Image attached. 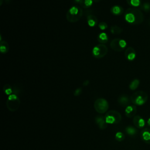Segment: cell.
<instances>
[{
	"mask_svg": "<svg viewBox=\"0 0 150 150\" xmlns=\"http://www.w3.org/2000/svg\"><path fill=\"white\" fill-rule=\"evenodd\" d=\"M125 21L133 25H139L144 21V14L140 9L131 7L127 9L124 16Z\"/></svg>",
	"mask_w": 150,
	"mask_h": 150,
	"instance_id": "1",
	"label": "cell"
},
{
	"mask_svg": "<svg viewBox=\"0 0 150 150\" xmlns=\"http://www.w3.org/2000/svg\"><path fill=\"white\" fill-rule=\"evenodd\" d=\"M83 10L78 6H71L66 13L67 20L71 23L79 21L83 16Z\"/></svg>",
	"mask_w": 150,
	"mask_h": 150,
	"instance_id": "2",
	"label": "cell"
},
{
	"mask_svg": "<svg viewBox=\"0 0 150 150\" xmlns=\"http://www.w3.org/2000/svg\"><path fill=\"white\" fill-rule=\"evenodd\" d=\"M148 96L145 91H137L131 96V102L135 105H142L148 100Z\"/></svg>",
	"mask_w": 150,
	"mask_h": 150,
	"instance_id": "3",
	"label": "cell"
},
{
	"mask_svg": "<svg viewBox=\"0 0 150 150\" xmlns=\"http://www.w3.org/2000/svg\"><path fill=\"white\" fill-rule=\"evenodd\" d=\"M104 117L106 122L110 124H118L121 120V115L120 113L115 110H111L108 111L105 114Z\"/></svg>",
	"mask_w": 150,
	"mask_h": 150,
	"instance_id": "4",
	"label": "cell"
},
{
	"mask_svg": "<svg viewBox=\"0 0 150 150\" xmlns=\"http://www.w3.org/2000/svg\"><path fill=\"white\" fill-rule=\"evenodd\" d=\"M20 100L18 96L15 94H12L8 96L6 101V106L11 111H15L19 107Z\"/></svg>",
	"mask_w": 150,
	"mask_h": 150,
	"instance_id": "5",
	"label": "cell"
},
{
	"mask_svg": "<svg viewBox=\"0 0 150 150\" xmlns=\"http://www.w3.org/2000/svg\"><path fill=\"white\" fill-rule=\"evenodd\" d=\"M108 52L107 47L104 44H99L95 46L92 50L93 56L97 59H101L104 57Z\"/></svg>",
	"mask_w": 150,
	"mask_h": 150,
	"instance_id": "6",
	"label": "cell"
},
{
	"mask_svg": "<svg viewBox=\"0 0 150 150\" xmlns=\"http://www.w3.org/2000/svg\"><path fill=\"white\" fill-rule=\"evenodd\" d=\"M94 107L97 112L101 114L104 113L108 108V103L105 99L99 98L95 101L94 103Z\"/></svg>",
	"mask_w": 150,
	"mask_h": 150,
	"instance_id": "7",
	"label": "cell"
},
{
	"mask_svg": "<svg viewBox=\"0 0 150 150\" xmlns=\"http://www.w3.org/2000/svg\"><path fill=\"white\" fill-rule=\"evenodd\" d=\"M127 46V42L125 40L119 38L113 39L110 43L111 49L115 52L122 51Z\"/></svg>",
	"mask_w": 150,
	"mask_h": 150,
	"instance_id": "8",
	"label": "cell"
},
{
	"mask_svg": "<svg viewBox=\"0 0 150 150\" xmlns=\"http://www.w3.org/2000/svg\"><path fill=\"white\" fill-rule=\"evenodd\" d=\"M140 137L145 143L150 144V128H145L140 132Z\"/></svg>",
	"mask_w": 150,
	"mask_h": 150,
	"instance_id": "9",
	"label": "cell"
},
{
	"mask_svg": "<svg viewBox=\"0 0 150 150\" xmlns=\"http://www.w3.org/2000/svg\"><path fill=\"white\" fill-rule=\"evenodd\" d=\"M133 124L135 127L140 129L142 128L145 125V121L142 117L135 115L133 118Z\"/></svg>",
	"mask_w": 150,
	"mask_h": 150,
	"instance_id": "10",
	"label": "cell"
},
{
	"mask_svg": "<svg viewBox=\"0 0 150 150\" xmlns=\"http://www.w3.org/2000/svg\"><path fill=\"white\" fill-rule=\"evenodd\" d=\"M137 107L135 105H129L125 109V114L128 118H131L135 116L137 112Z\"/></svg>",
	"mask_w": 150,
	"mask_h": 150,
	"instance_id": "11",
	"label": "cell"
},
{
	"mask_svg": "<svg viewBox=\"0 0 150 150\" xmlns=\"http://www.w3.org/2000/svg\"><path fill=\"white\" fill-rule=\"evenodd\" d=\"M125 57L129 61L133 60L136 57V52L135 49L132 47H127L125 50Z\"/></svg>",
	"mask_w": 150,
	"mask_h": 150,
	"instance_id": "12",
	"label": "cell"
},
{
	"mask_svg": "<svg viewBox=\"0 0 150 150\" xmlns=\"http://www.w3.org/2000/svg\"><path fill=\"white\" fill-rule=\"evenodd\" d=\"M131 101V97L129 98L125 94L121 95L118 98V103L122 107H127L129 105Z\"/></svg>",
	"mask_w": 150,
	"mask_h": 150,
	"instance_id": "13",
	"label": "cell"
},
{
	"mask_svg": "<svg viewBox=\"0 0 150 150\" xmlns=\"http://www.w3.org/2000/svg\"><path fill=\"white\" fill-rule=\"evenodd\" d=\"M95 122L101 129H104L107 127V123L105 121V117L103 116H97L95 118Z\"/></svg>",
	"mask_w": 150,
	"mask_h": 150,
	"instance_id": "14",
	"label": "cell"
},
{
	"mask_svg": "<svg viewBox=\"0 0 150 150\" xmlns=\"http://www.w3.org/2000/svg\"><path fill=\"white\" fill-rule=\"evenodd\" d=\"M87 23H88V26H90L91 27L95 26L98 23V19L96 18V16H95L93 15H91V14H89L88 15H87Z\"/></svg>",
	"mask_w": 150,
	"mask_h": 150,
	"instance_id": "15",
	"label": "cell"
},
{
	"mask_svg": "<svg viewBox=\"0 0 150 150\" xmlns=\"http://www.w3.org/2000/svg\"><path fill=\"white\" fill-rule=\"evenodd\" d=\"M125 132L126 133L129 135L130 137H134L135 136L137 133H138V130L137 129H136L135 127H132V126H131V125H129V126H127L125 128Z\"/></svg>",
	"mask_w": 150,
	"mask_h": 150,
	"instance_id": "16",
	"label": "cell"
},
{
	"mask_svg": "<svg viewBox=\"0 0 150 150\" xmlns=\"http://www.w3.org/2000/svg\"><path fill=\"white\" fill-rule=\"evenodd\" d=\"M123 8L120 6H118V5H115V6H113L112 7H111V9H110V11L111 12L115 15H121V13H122L123 12Z\"/></svg>",
	"mask_w": 150,
	"mask_h": 150,
	"instance_id": "17",
	"label": "cell"
},
{
	"mask_svg": "<svg viewBox=\"0 0 150 150\" xmlns=\"http://www.w3.org/2000/svg\"><path fill=\"white\" fill-rule=\"evenodd\" d=\"M97 40L101 44H104L108 42V37L106 33L102 32V33H100V34H98V35L97 36Z\"/></svg>",
	"mask_w": 150,
	"mask_h": 150,
	"instance_id": "18",
	"label": "cell"
},
{
	"mask_svg": "<svg viewBox=\"0 0 150 150\" xmlns=\"http://www.w3.org/2000/svg\"><path fill=\"white\" fill-rule=\"evenodd\" d=\"M9 46L6 41H5V40L1 41L0 50L2 53H6L9 50Z\"/></svg>",
	"mask_w": 150,
	"mask_h": 150,
	"instance_id": "19",
	"label": "cell"
},
{
	"mask_svg": "<svg viewBox=\"0 0 150 150\" xmlns=\"http://www.w3.org/2000/svg\"><path fill=\"white\" fill-rule=\"evenodd\" d=\"M110 31L114 35H118L122 32V28L117 25H113L111 26Z\"/></svg>",
	"mask_w": 150,
	"mask_h": 150,
	"instance_id": "20",
	"label": "cell"
},
{
	"mask_svg": "<svg viewBox=\"0 0 150 150\" xmlns=\"http://www.w3.org/2000/svg\"><path fill=\"white\" fill-rule=\"evenodd\" d=\"M139 85V80L137 79H134L129 84V88L131 90H135Z\"/></svg>",
	"mask_w": 150,
	"mask_h": 150,
	"instance_id": "21",
	"label": "cell"
},
{
	"mask_svg": "<svg viewBox=\"0 0 150 150\" xmlns=\"http://www.w3.org/2000/svg\"><path fill=\"white\" fill-rule=\"evenodd\" d=\"M93 2V0H81L80 5L84 8H88L90 7Z\"/></svg>",
	"mask_w": 150,
	"mask_h": 150,
	"instance_id": "22",
	"label": "cell"
},
{
	"mask_svg": "<svg viewBox=\"0 0 150 150\" xmlns=\"http://www.w3.org/2000/svg\"><path fill=\"white\" fill-rule=\"evenodd\" d=\"M3 90H4V91L5 92V93L7 95H9V96L12 94V93H13V88L9 84H5L4 86Z\"/></svg>",
	"mask_w": 150,
	"mask_h": 150,
	"instance_id": "23",
	"label": "cell"
},
{
	"mask_svg": "<svg viewBox=\"0 0 150 150\" xmlns=\"http://www.w3.org/2000/svg\"><path fill=\"white\" fill-rule=\"evenodd\" d=\"M127 4L132 7L139 6L141 4V0H127Z\"/></svg>",
	"mask_w": 150,
	"mask_h": 150,
	"instance_id": "24",
	"label": "cell"
},
{
	"mask_svg": "<svg viewBox=\"0 0 150 150\" xmlns=\"http://www.w3.org/2000/svg\"><path fill=\"white\" fill-rule=\"evenodd\" d=\"M115 139L118 141H122L124 138H125V135L124 134L121 132H117L116 134H115Z\"/></svg>",
	"mask_w": 150,
	"mask_h": 150,
	"instance_id": "25",
	"label": "cell"
},
{
	"mask_svg": "<svg viewBox=\"0 0 150 150\" xmlns=\"http://www.w3.org/2000/svg\"><path fill=\"white\" fill-rule=\"evenodd\" d=\"M141 9L145 12H149L150 11V3L145 2L141 5Z\"/></svg>",
	"mask_w": 150,
	"mask_h": 150,
	"instance_id": "26",
	"label": "cell"
},
{
	"mask_svg": "<svg viewBox=\"0 0 150 150\" xmlns=\"http://www.w3.org/2000/svg\"><path fill=\"white\" fill-rule=\"evenodd\" d=\"M98 26L101 30H105L108 28V25L105 22H100Z\"/></svg>",
	"mask_w": 150,
	"mask_h": 150,
	"instance_id": "27",
	"label": "cell"
},
{
	"mask_svg": "<svg viewBox=\"0 0 150 150\" xmlns=\"http://www.w3.org/2000/svg\"><path fill=\"white\" fill-rule=\"evenodd\" d=\"M81 92H82V89H81V88H77V89L75 90V91H74V95L75 96H79V95L81 94Z\"/></svg>",
	"mask_w": 150,
	"mask_h": 150,
	"instance_id": "28",
	"label": "cell"
},
{
	"mask_svg": "<svg viewBox=\"0 0 150 150\" xmlns=\"http://www.w3.org/2000/svg\"><path fill=\"white\" fill-rule=\"evenodd\" d=\"M89 83H90L89 80H86V81H84V83H83V86H87V85L89 84Z\"/></svg>",
	"mask_w": 150,
	"mask_h": 150,
	"instance_id": "29",
	"label": "cell"
},
{
	"mask_svg": "<svg viewBox=\"0 0 150 150\" xmlns=\"http://www.w3.org/2000/svg\"><path fill=\"white\" fill-rule=\"evenodd\" d=\"M146 123H147L148 126L150 127V117L147 120V121H146Z\"/></svg>",
	"mask_w": 150,
	"mask_h": 150,
	"instance_id": "30",
	"label": "cell"
},
{
	"mask_svg": "<svg viewBox=\"0 0 150 150\" xmlns=\"http://www.w3.org/2000/svg\"><path fill=\"white\" fill-rule=\"evenodd\" d=\"M77 3H80V2L81 1V0H74Z\"/></svg>",
	"mask_w": 150,
	"mask_h": 150,
	"instance_id": "31",
	"label": "cell"
},
{
	"mask_svg": "<svg viewBox=\"0 0 150 150\" xmlns=\"http://www.w3.org/2000/svg\"><path fill=\"white\" fill-rule=\"evenodd\" d=\"M93 1H94L95 2H98L100 1V0H93Z\"/></svg>",
	"mask_w": 150,
	"mask_h": 150,
	"instance_id": "32",
	"label": "cell"
},
{
	"mask_svg": "<svg viewBox=\"0 0 150 150\" xmlns=\"http://www.w3.org/2000/svg\"><path fill=\"white\" fill-rule=\"evenodd\" d=\"M0 1H0V2H1V3H0V5H2V0H0Z\"/></svg>",
	"mask_w": 150,
	"mask_h": 150,
	"instance_id": "33",
	"label": "cell"
},
{
	"mask_svg": "<svg viewBox=\"0 0 150 150\" xmlns=\"http://www.w3.org/2000/svg\"><path fill=\"white\" fill-rule=\"evenodd\" d=\"M149 24L150 25V19H149Z\"/></svg>",
	"mask_w": 150,
	"mask_h": 150,
	"instance_id": "34",
	"label": "cell"
}]
</instances>
